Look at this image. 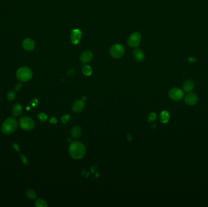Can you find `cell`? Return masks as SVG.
I'll list each match as a JSON object with an SVG mask.
<instances>
[{"label":"cell","mask_w":208,"mask_h":207,"mask_svg":"<svg viewBox=\"0 0 208 207\" xmlns=\"http://www.w3.org/2000/svg\"><path fill=\"white\" fill-rule=\"evenodd\" d=\"M21 88H22V85L20 84V83H18V84H17V85H16V86H15V90H16V91H20V90H21Z\"/></svg>","instance_id":"obj_26"},{"label":"cell","mask_w":208,"mask_h":207,"mask_svg":"<svg viewBox=\"0 0 208 207\" xmlns=\"http://www.w3.org/2000/svg\"><path fill=\"white\" fill-rule=\"evenodd\" d=\"M127 137H128V140H131V138H132L131 137V136H130V134H128Z\"/></svg>","instance_id":"obj_30"},{"label":"cell","mask_w":208,"mask_h":207,"mask_svg":"<svg viewBox=\"0 0 208 207\" xmlns=\"http://www.w3.org/2000/svg\"><path fill=\"white\" fill-rule=\"evenodd\" d=\"M71 136L74 138H78L82 134V130L81 128L79 126H74L72 128L71 131Z\"/></svg>","instance_id":"obj_16"},{"label":"cell","mask_w":208,"mask_h":207,"mask_svg":"<svg viewBox=\"0 0 208 207\" xmlns=\"http://www.w3.org/2000/svg\"><path fill=\"white\" fill-rule=\"evenodd\" d=\"M17 78L23 82H26L30 80L32 77V72L31 69L26 66L20 68L16 73Z\"/></svg>","instance_id":"obj_3"},{"label":"cell","mask_w":208,"mask_h":207,"mask_svg":"<svg viewBox=\"0 0 208 207\" xmlns=\"http://www.w3.org/2000/svg\"><path fill=\"white\" fill-rule=\"evenodd\" d=\"M50 123H51L53 124H55L57 122V119L55 117H52L49 120Z\"/></svg>","instance_id":"obj_27"},{"label":"cell","mask_w":208,"mask_h":207,"mask_svg":"<svg viewBox=\"0 0 208 207\" xmlns=\"http://www.w3.org/2000/svg\"><path fill=\"white\" fill-rule=\"evenodd\" d=\"M194 88V83L190 80H187L185 81L183 84V89L185 92L189 93Z\"/></svg>","instance_id":"obj_14"},{"label":"cell","mask_w":208,"mask_h":207,"mask_svg":"<svg viewBox=\"0 0 208 207\" xmlns=\"http://www.w3.org/2000/svg\"><path fill=\"white\" fill-rule=\"evenodd\" d=\"M82 32L78 29L72 30L71 34V41L74 45H77L81 40Z\"/></svg>","instance_id":"obj_9"},{"label":"cell","mask_w":208,"mask_h":207,"mask_svg":"<svg viewBox=\"0 0 208 207\" xmlns=\"http://www.w3.org/2000/svg\"><path fill=\"white\" fill-rule=\"evenodd\" d=\"M185 101L187 105L189 106H193L198 102V97L195 93H189L186 95Z\"/></svg>","instance_id":"obj_10"},{"label":"cell","mask_w":208,"mask_h":207,"mask_svg":"<svg viewBox=\"0 0 208 207\" xmlns=\"http://www.w3.org/2000/svg\"><path fill=\"white\" fill-rule=\"evenodd\" d=\"M156 114L154 113V112H152V113H150V114H149L148 119V121H149L150 122H151L155 121V120L156 119Z\"/></svg>","instance_id":"obj_22"},{"label":"cell","mask_w":208,"mask_h":207,"mask_svg":"<svg viewBox=\"0 0 208 207\" xmlns=\"http://www.w3.org/2000/svg\"><path fill=\"white\" fill-rule=\"evenodd\" d=\"M21 160L24 164H26V165L28 164V159H26V157H25V155H24L23 154H21Z\"/></svg>","instance_id":"obj_25"},{"label":"cell","mask_w":208,"mask_h":207,"mask_svg":"<svg viewBox=\"0 0 208 207\" xmlns=\"http://www.w3.org/2000/svg\"><path fill=\"white\" fill-rule=\"evenodd\" d=\"M13 148H14V149H15V150L16 151H20L19 146H18L17 144H16V143H13Z\"/></svg>","instance_id":"obj_28"},{"label":"cell","mask_w":208,"mask_h":207,"mask_svg":"<svg viewBox=\"0 0 208 207\" xmlns=\"http://www.w3.org/2000/svg\"><path fill=\"white\" fill-rule=\"evenodd\" d=\"M141 41V35L139 32H135L130 35L127 40V43L131 47H137Z\"/></svg>","instance_id":"obj_6"},{"label":"cell","mask_w":208,"mask_h":207,"mask_svg":"<svg viewBox=\"0 0 208 207\" xmlns=\"http://www.w3.org/2000/svg\"><path fill=\"white\" fill-rule=\"evenodd\" d=\"M19 124L20 127L26 131H31L34 129L35 126V123L34 120H33L31 118L27 116L21 117L19 120Z\"/></svg>","instance_id":"obj_5"},{"label":"cell","mask_w":208,"mask_h":207,"mask_svg":"<svg viewBox=\"0 0 208 207\" xmlns=\"http://www.w3.org/2000/svg\"><path fill=\"white\" fill-rule=\"evenodd\" d=\"M93 53L92 52L90 51H86L81 54L80 57V60L82 63L86 64L92 60L93 59Z\"/></svg>","instance_id":"obj_11"},{"label":"cell","mask_w":208,"mask_h":207,"mask_svg":"<svg viewBox=\"0 0 208 207\" xmlns=\"http://www.w3.org/2000/svg\"><path fill=\"white\" fill-rule=\"evenodd\" d=\"M7 98H8V100H10V101H12L15 98V93L13 90L10 91V92H9V93H8Z\"/></svg>","instance_id":"obj_23"},{"label":"cell","mask_w":208,"mask_h":207,"mask_svg":"<svg viewBox=\"0 0 208 207\" xmlns=\"http://www.w3.org/2000/svg\"><path fill=\"white\" fill-rule=\"evenodd\" d=\"M70 119V115L69 114H66V115H64L62 117L61 120H62V122L63 123H66L68 122Z\"/></svg>","instance_id":"obj_24"},{"label":"cell","mask_w":208,"mask_h":207,"mask_svg":"<svg viewBox=\"0 0 208 207\" xmlns=\"http://www.w3.org/2000/svg\"><path fill=\"white\" fill-rule=\"evenodd\" d=\"M84 107H85V102H84V100H77L73 103L72 106V109L74 112L78 113L81 112L83 110V109L84 108Z\"/></svg>","instance_id":"obj_12"},{"label":"cell","mask_w":208,"mask_h":207,"mask_svg":"<svg viewBox=\"0 0 208 207\" xmlns=\"http://www.w3.org/2000/svg\"><path fill=\"white\" fill-rule=\"evenodd\" d=\"M82 72L85 76H89L93 73V70L91 66L89 65H85L82 68Z\"/></svg>","instance_id":"obj_18"},{"label":"cell","mask_w":208,"mask_h":207,"mask_svg":"<svg viewBox=\"0 0 208 207\" xmlns=\"http://www.w3.org/2000/svg\"><path fill=\"white\" fill-rule=\"evenodd\" d=\"M86 153L85 146L82 143L75 141L71 143L69 147V153L74 159H80L84 157Z\"/></svg>","instance_id":"obj_1"},{"label":"cell","mask_w":208,"mask_h":207,"mask_svg":"<svg viewBox=\"0 0 208 207\" xmlns=\"http://www.w3.org/2000/svg\"><path fill=\"white\" fill-rule=\"evenodd\" d=\"M133 54L134 59L138 62L143 61L145 59L144 52L139 48H136L134 50Z\"/></svg>","instance_id":"obj_13"},{"label":"cell","mask_w":208,"mask_h":207,"mask_svg":"<svg viewBox=\"0 0 208 207\" xmlns=\"http://www.w3.org/2000/svg\"><path fill=\"white\" fill-rule=\"evenodd\" d=\"M170 119L169 113L167 111H163L160 114V119L161 122L163 123H168Z\"/></svg>","instance_id":"obj_17"},{"label":"cell","mask_w":208,"mask_h":207,"mask_svg":"<svg viewBox=\"0 0 208 207\" xmlns=\"http://www.w3.org/2000/svg\"><path fill=\"white\" fill-rule=\"evenodd\" d=\"M26 196L30 199H35L37 197V195L33 189H28L26 193Z\"/></svg>","instance_id":"obj_20"},{"label":"cell","mask_w":208,"mask_h":207,"mask_svg":"<svg viewBox=\"0 0 208 207\" xmlns=\"http://www.w3.org/2000/svg\"><path fill=\"white\" fill-rule=\"evenodd\" d=\"M18 123L13 117L7 118L3 123L1 131L4 134H10L13 132L17 128Z\"/></svg>","instance_id":"obj_2"},{"label":"cell","mask_w":208,"mask_h":207,"mask_svg":"<svg viewBox=\"0 0 208 207\" xmlns=\"http://www.w3.org/2000/svg\"><path fill=\"white\" fill-rule=\"evenodd\" d=\"M23 48L25 51H32L34 49L35 46V43L34 41L31 38H26L24 39L22 42Z\"/></svg>","instance_id":"obj_8"},{"label":"cell","mask_w":208,"mask_h":207,"mask_svg":"<svg viewBox=\"0 0 208 207\" xmlns=\"http://www.w3.org/2000/svg\"><path fill=\"white\" fill-rule=\"evenodd\" d=\"M169 97L174 101H180L184 97V93L181 89L174 88L169 90Z\"/></svg>","instance_id":"obj_7"},{"label":"cell","mask_w":208,"mask_h":207,"mask_svg":"<svg viewBox=\"0 0 208 207\" xmlns=\"http://www.w3.org/2000/svg\"><path fill=\"white\" fill-rule=\"evenodd\" d=\"M35 205L37 207H46L48 204L47 202L43 199H38L35 201Z\"/></svg>","instance_id":"obj_19"},{"label":"cell","mask_w":208,"mask_h":207,"mask_svg":"<svg viewBox=\"0 0 208 207\" xmlns=\"http://www.w3.org/2000/svg\"><path fill=\"white\" fill-rule=\"evenodd\" d=\"M38 119L41 122H45L48 119L47 115L45 113H40L38 114Z\"/></svg>","instance_id":"obj_21"},{"label":"cell","mask_w":208,"mask_h":207,"mask_svg":"<svg viewBox=\"0 0 208 207\" xmlns=\"http://www.w3.org/2000/svg\"><path fill=\"white\" fill-rule=\"evenodd\" d=\"M124 53L125 49L120 44L113 45L110 49V55L114 59H120L124 55Z\"/></svg>","instance_id":"obj_4"},{"label":"cell","mask_w":208,"mask_h":207,"mask_svg":"<svg viewBox=\"0 0 208 207\" xmlns=\"http://www.w3.org/2000/svg\"><path fill=\"white\" fill-rule=\"evenodd\" d=\"M189 61L190 62H192V63L195 62V59L194 57H189Z\"/></svg>","instance_id":"obj_29"},{"label":"cell","mask_w":208,"mask_h":207,"mask_svg":"<svg viewBox=\"0 0 208 207\" xmlns=\"http://www.w3.org/2000/svg\"><path fill=\"white\" fill-rule=\"evenodd\" d=\"M23 112V107L21 104H15L12 108V114L15 117H18Z\"/></svg>","instance_id":"obj_15"}]
</instances>
